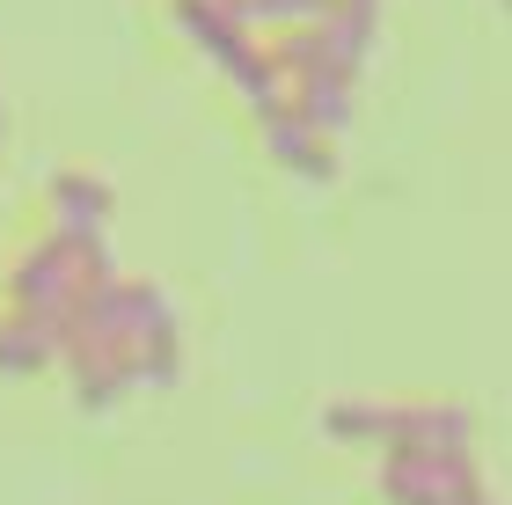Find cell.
I'll list each match as a JSON object with an SVG mask.
<instances>
[{"instance_id":"cell-5","label":"cell","mask_w":512,"mask_h":505,"mask_svg":"<svg viewBox=\"0 0 512 505\" xmlns=\"http://www.w3.org/2000/svg\"><path fill=\"white\" fill-rule=\"evenodd\" d=\"M169 22L191 37L198 59H213V74L249 103V118H256V110H278V103H286L278 66H271V52H264V30H249L242 0H169Z\"/></svg>"},{"instance_id":"cell-9","label":"cell","mask_w":512,"mask_h":505,"mask_svg":"<svg viewBox=\"0 0 512 505\" xmlns=\"http://www.w3.org/2000/svg\"><path fill=\"white\" fill-rule=\"evenodd\" d=\"M52 359H59V344L30 330V323H15V315H0V374L8 381H30V374H52Z\"/></svg>"},{"instance_id":"cell-2","label":"cell","mask_w":512,"mask_h":505,"mask_svg":"<svg viewBox=\"0 0 512 505\" xmlns=\"http://www.w3.org/2000/svg\"><path fill=\"white\" fill-rule=\"evenodd\" d=\"M374 37H381V0H344V8L315 15V22L271 30L264 52L278 66V88H286V118L322 132V140H344Z\"/></svg>"},{"instance_id":"cell-4","label":"cell","mask_w":512,"mask_h":505,"mask_svg":"<svg viewBox=\"0 0 512 505\" xmlns=\"http://www.w3.org/2000/svg\"><path fill=\"white\" fill-rule=\"evenodd\" d=\"M96 271H110V242L88 235V227H44V235L22 249V257L8 264V301H0V315H15V323H30L59 344V323L66 308H74V293L96 279Z\"/></svg>"},{"instance_id":"cell-8","label":"cell","mask_w":512,"mask_h":505,"mask_svg":"<svg viewBox=\"0 0 512 505\" xmlns=\"http://www.w3.org/2000/svg\"><path fill=\"white\" fill-rule=\"evenodd\" d=\"M256 132H264V154H271L286 176H300V183H337V140L293 125L286 103H278V110H256Z\"/></svg>"},{"instance_id":"cell-6","label":"cell","mask_w":512,"mask_h":505,"mask_svg":"<svg viewBox=\"0 0 512 505\" xmlns=\"http://www.w3.org/2000/svg\"><path fill=\"white\" fill-rule=\"evenodd\" d=\"M381 498L388 505H498V491L476 469V447L381 454Z\"/></svg>"},{"instance_id":"cell-11","label":"cell","mask_w":512,"mask_h":505,"mask_svg":"<svg viewBox=\"0 0 512 505\" xmlns=\"http://www.w3.org/2000/svg\"><path fill=\"white\" fill-rule=\"evenodd\" d=\"M0 132H8V125H0Z\"/></svg>"},{"instance_id":"cell-1","label":"cell","mask_w":512,"mask_h":505,"mask_svg":"<svg viewBox=\"0 0 512 505\" xmlns=\"http://www.w3.org/2000/svg\"><path fill=\"white\" fill-rule=\"evenodd\" d=\"M59 374L74 388V410L103 418L139 388H176L183 374V323L176 301L154 279H125L118 264L96 271L59 323Z\"/></svg>"},{"instance_id":"cell-7","label":"cell","mask_w":512,"mask_h":505,"mask_svg":"<svg viewBox=\"0 0 512 505\" xmlns=\"http://www.w3.org/2000/svg\"><path fill=\"white\" fill-rule=\"evenodd\" d=\"M110 213H118V191H110L103 169L59 162L52 176H44V220H52V227H88V235H103Z\"/></svg>"},{"instance_id":"cell-10","label":"cell","mask_w":512,"mask_h":505,"mask_svg":"<svg viewBox=\"0 0 512 505\" xmlns=\"http://www.w3.org/2000/svg\"><path fill=\"white\" fill-rule=\"evenodd\" d=\"M344 8V0H242V15H249V30H293V22H315V15H330Z\"/></svg>"},{"instance_id":"cell-3","label":"cell","mask_w":512,"mask_h":505,"mask_svg":"<svg viewBox=\"0 0 512 505\" xmlns=\"http://www.w3.org/2000/svg\"><path fill=\"white\" fill-rule=\"evenodd\" d=\"M322 432L366 454H417V447H476V418L454 396H337L322 403Z\"/></svg>"}]
</instances>
